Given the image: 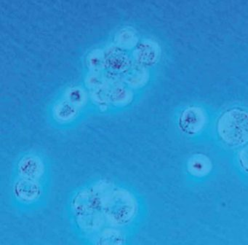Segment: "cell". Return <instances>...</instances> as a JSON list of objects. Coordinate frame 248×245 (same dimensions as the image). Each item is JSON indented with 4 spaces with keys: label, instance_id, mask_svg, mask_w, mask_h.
Returning <instances> with one entry per match:
<instances>
[{
    "label": "cell",
    "instance_id": "cell-1",
    "mask_svg": "<svg viewBox=\"0 0 248 245\" xmlns=\"http://www.w3.org/2000/svg\"><path fill=\"white\" fill-rule=\"evenodd\" d=\"M101 211L111 226L124 227L133 223L136 217L137 200L127 190L114 188L104 200Z\"/></svg>",
    "mask_w": 248,
    "mask_h": 245
},
{
    "label": "cell",
    "instance_id": "cell-2",
    "mask_svg": "<svg viewBox=\"0 0 248 245\" xmlns=\"http://www.w3.org/2000/svg\"><path fill=\"white\" fill-rule=\"evenodd\" d=\"M217 131L229 145H244L248 141V112L240 109L226 111L219 118Z\"/></svg>",
    "mask_w": 248,
    "mask_h": 245
},
{
    "label": "cell",
    "instance_id": "cell-3",
    "mask_svg": "<svg viewBox=\"0 0 248 245\" xmlns=\"http://www.w3.org/2000/svg\"><path fill=\"white\" fill-rule=\"evenodd\" d=\"M205 121V114L201 108L191 106L181 113L178 125L183 132L188 135H194L202 129Z\"/></svg>",
    "mask_w": 248,
    "mask_h": 245
},
{
    "label": "cell",
    "instance_id": "cell-4",
    "mask_svg": "<svg viewBox=\"0 0 248 245\" xmlns=\"http://www.w3.org/2000/svg\"><path fill=\"white\" fill-rule=\"evenodd\" d=\"M102 205V199L93 188L78 192L72 202L74 211L78 216L101 210Z\"/></svg>",
    "mask_w": 248,
    "mask_h": 245
},
{
    "label": "cell",
    "instance_id": "cell-5",
    "mask_svg": "<svg viewBox=\"0 0 248 245\" xmlns=\"http://www.w3.org/2000/svg\"><path fill=\"white\" fill-rule=\"evenodd\" d=\"M14 195L23 203H32L40 198L42 188L39 181L21 178L14 184L13 188Z\"/></svg>",
    "mask_w": 248,
    "mask_h": 245
},
{
    "label": "cell",
    "instance_id": "cell-6",
    "mask_svg": "<svg viewBox=\"0 0 248 245\" xmlns=\"http://www.w3.org/2000/svg\"><path fill=\"white\" fill-rule=\"evenodd\" d=\"M45 164L38 156H27L20 160L18 166L20 177L39 181L45 173Z\"/></svg>",
    "mask_w": 248,
    "mask_h": 245
},
{
    "label": "cell",
    "instance_id": "cell-7",
    "mask_svg": "<svg viewBox=\"0 0 248 245\" xmlns=\"http://www.w3.org/2000/svg\"><path fill=\"white\" fill-rule=\"evenodd\" d=\"M107 222L101 210L78 216V223L85 232H95L100 230Z\"/></svg>",
    "mask_w": 248,
    "mask_h": 245
},
{
    "label": "cell",
    "instance_id": "cell-8",
    "mask_svg": "<svg viewBox=\"0 0 248 245\" xmlns=\"http://www.w3.org/2000/svg\"><path fill=\"white\" fill-rule=\"evenodd\" d=\"M95 240L96 245H120L124 244L126 237L121 228L111 226L101 230Z\"/></svg>",
    "mask_w": 248,
    "mask_h": 245
},
{
    "label": "cell",
    "instance_id": "cell-9",
    "mask_svg": "<svg viewBox=\"0 0 248 245\" xmlns=\"http://www.w3.org/2000/svg\"><path fill=\"white\" fill-rule=\"evenodd\" d=\"M210 161L205 156H195L189 163V171L194 176H204L210 171Z\"/></svg>",
    "mask_w": 248,
    "mask_h": 245
},
{
    "label": "cell",
    "instance_id": "cell-10",
    "mask_svg": "<svg viewBox=\"0 0 248 245\" xmlns=\"http://www.w3.org/2000/svg\"><path fill=\"white\" fill-rule=\"evenodd\" d=\"M76 109L74 108L72 105H69V104L64 103L59 105L56 112L57 116L62 119H69L74 116L75 114Z\"/></svg>",
    "mask_w": 248,
    "mask_h": 245
},
{
    "label": "cell",
    "instance_id": "cell-11",
    "mask_svg": "<svg viewBox=\"0 0 248 245\" xmlns=\"http://www.w3.org/2000/svg\"><path fill=\"white\" fill-rule=\"evenodd\" d=\"M69 102L75 104V105H79L83 102L85 98H84L83 93L81 90H78V89H74L69 92Z\"/></svg>",
    "mask_w": 248,
    "mask_h": 245
},
{
    "label": "cell",
    "instance_id": "cell-12",
    "mask_svg": "<svg viewBox=\"0 0 248 245\" xmlns=\"http://www.w3.org/2000/svg\"><path fill=\"white\" fill-rule=\"evenodd\" d=\"M239 162L242 169L248 172V145L244 147L239 153Z\"/></svg>",
    "mask_w": 248,
    "mask_h": 245
}]
</instances>
